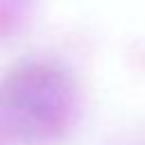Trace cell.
Instances as JSON below:
<instances>
[{"instance_id": "cell-1", "label": "cell", "mask_w": 145, "mask_h": 145, "mask_svg": "<svg viewBox=\"0 0 145 145\" xmlns=\"http://www.w3.org/2000/svg\"><path fill=\"white\" fill-rule=\"evenodd\" d=\"M72 91L59 68L27 63L16 68L0 88V113L20 138L57 136L70 118Z\"/></svg>"}]
</instances>
